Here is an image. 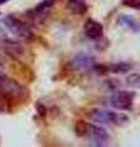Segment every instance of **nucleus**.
I'll return each mask as SVG.
<instances>
[{"label":"nucleus","mask_w":140,"mask_h":147,"mask_svg":"<svg viewBox=\"0 0 140 147\" xmlns=\"http://www.w3.org/2000/svg\"><path fill=\"white\" fill-rule=\"evenodd\" d=\"M75 131L77 136L87 137L91 146L103 147L108 145L109 142V134L107 132V130L102 126L95 125V124H90L84 120H80L76 123Z\"/></svg>","instance_id":"nucleus-1"},{"label":"nucleus","mask_w":140,"mask_h":147,"mask_svg":"<svg viewBox=\"0 0 140 147\" xmlns=\"http://www.w3.org/2000/svg\"><path fill=\"white\" fill-rule=\"evenodd\" d=\"M0 97L7 100H23L29 97V90L15 79L0 72Z\"/></svg>","instance_id":"nucleus-2"},{"label":"nucleus","mask_w":140,"mask_h":147,"mask_svg":"<svg viewBox=\"0 0 140 147\" xmlns=\"http://www.w3.org/2000/svg\"><path fill=\"white\" fill-rule=\"evenodd\" d=\"M90 119L95 123L105 124V125H123L128 123L129 118L123 113H116L113 110L103 109V108H95L90 112Z\"/></svg>","instance_id":"nucleus-3"},{"label":"nucleus","mask_w":140,"mask_h":147,"mask_svg":"<svg viewBox=\"0 0 140 147\" xmlns=\"http://www.w3.org/2000/svg\"><path fill=\"white\" fill-rule=\"evenodd\" d=\"M1 22L4 24V26L9 30L10 33L18 37V38H21V39H31V38H33V33H32V31L25 24H23L20 18H17L16 16L7 15V16H5L3 18Z\"/></svg>","instance_id":"nucleus-4"},{"label":"nucleus","mask_w":140,"mask_h":147,"mask_svg":"<svg viewBox=\"0 0 140 147\" xmlns=\"http://www.w3.org/2000/svg\"><path fill=\"white\" fill-rule=\"evenodd\" d=\"M137 93L132 91H124V90H120V91H117L114 92L113 94L111 96V105L116 109H119V110H130L133 107V103H134V98Z\"/></svg>","instance_id":"nucleus-5"},{"label":"nucleus","mask_w":140,"mask_h":147,"mask_svg":"<svg viewBox=\"0 0 140 147\" xmlns=\"http://www.w3.org/2000/svg\"><path fill=\"white\" fill-rule=\"evenodd\" d=\"M71 65L79 71H86L93 69V66L96 65V58L87 53H79L74 57Z\"/></svg>","instance_id":"nucleus-6"},{"label":"nucleus","mask_w":140,"mask_h":147,"mask_svg":"<svg viewBox=\"0 0 140 147\" xmlns=\"http://www.w3.org/2000/svg\"><path fill=\"white\" fill-rule=\"evenodd\" d=\"M84 31L87 38H90L92 40L100 39L102 34H103V25L100 24L99 21H95L92 18H88L84 25Z\"/></svg>","instance_id":"nucleus-7"},{"label":"nucleus","mask_w":140,"mask_h":147,"mask_svg":"<svg viewBox=\"0 0 140 147\" xmlns=\"http://www.w3.org/2000/svg\"><path fill=\"white\" fill-rule=\"evenodd\" d=\"M1 44H3V48H4V50H5V53L7 55H10V57L15 58V57L20 55L23 52V48L21 47L20 43L16 42V40L9 39L7 37L1 40Z\"/></svg>","instance_id":"nucleus-8"},{"label":"nucleus","mask_w":140,"mask_h":147,"mask_svg":"<svg viewBox=\"0 0 140 147\" xmlns=\"http://www.w3.org/2000/svg\"><path fill=\"white\" fill-rule=\"evenodd\" d=\"M67 9L75 15H84L87 11L88 6L85 0H68Z\"/></svg>","instance_id":"nucleus-9"},{"label":"nucleus","mask_w":140,"mask_h":147,"mask_svg":"<svg viewBox=\"0 0 140 147\" xmlns=\"http://www.w3.org/2000/svg\"><path fill=\"white\" fill-rule=\"evenodd\" d=\"M118 24H120L122 26L127 27L130 31H133L134 33H138L139 32V25H138V21L135 20L133 16H129V15H120L118 17Z\"/></svg>","instance_id":"nucleus-10"},{"label":"nucleus","mask_w":140,"mask_h":147,"mask_svg":"<svg viewBox=\"0 0 140 147\" xmlns=\"http://www.w3.org/2000/svg\"><path fill=\"white\" fill-rule=\"evenodd\" d=\"M132 69H133L132 64L125 63V61L114 63V64H112L111 66H108V70H111L114 74H125V72H129Z\"/></svg>","instance_id":"nucleus-11"},{"label":"nucleus","mask_w":140,"mask_h":147,"mask_svg":"<svg viewBox=\"0 0 140 147\" xmlns=\"http://www.w3.org/2000/svg\"><path fill=\"white\" fill-rule=\"evenodd\" d=\"M53 5H54V0H43L33 9V12L37 13V15H41V13H43L46 10L50 9Z\"/></svg>","instance_id":"nucleus-12"},{"label":"nucleus","mask_w":140,"mask_h":147,"mask_svg":"<svg viewBox=\"0 0 140 147\" xmlns=\"http://www.w3.org/2000/svg\"><path fill=\"white\" fill-rule=\"evenodd\" d=\"M127 86L129 87H133V88H138L139 84H140V77H139V74L138 72H133L127 77Z\"/></svg>","instance_id":"nucleus-13"},{"label":"nucleus","mask_w":140,"mask_h":147,"mask_svg":"<svg viewBox=\"0 0 140 147\" xmlns=\"http://www.w3.org/2000/svg\"><path fill=\"white\" fill-rule=\"evenodd\" d=\"M123 5L135 9V10H139L140 9V0H123Z\"/></svg>","instance_id":"nucleus-14"},{"label":"nucleus","mask_w":140,"mask_h":147,"mask_svg":"<svg viewBox=\"0 0 140 147\" xmlns=\"http://www.w3.org/2000/svg\"><path fill=\"white\" fill-rule=\"evenodd\" d=\"M37 112H38L41 115H44L46 112H47V109L44 105H42V104H37Z\"/></svg>","instance_id":"nucleus-15"},{"label":"nucleus","mask_w":140,"mask_h":147,"mask_svg":"<svg viewBox=\"0 0 140 147\" xmlns=\"http://www.w3.org/2000/svg\"><path fill=\"white\" fill-rule=\"evenodd\" d=\"M4 110H5V107H4V102L0 99V113L4 112Z\"/></svg>","instance_id":"nucleus-16"},{"label":"nucleus","mask_w":140,"mask_h":147,"mask_svg":"<svg viewBox=\"0 0 140 147\" xmlns=\"http://www.w3.org/2000/svg\"><path fill=\"white\" fill-rule=\"evenodd\" d=\"M7 1H10V0H0V5H3V4H5Z\"/></svg>","instance_id":"nucleus-17"}]
</instances>
